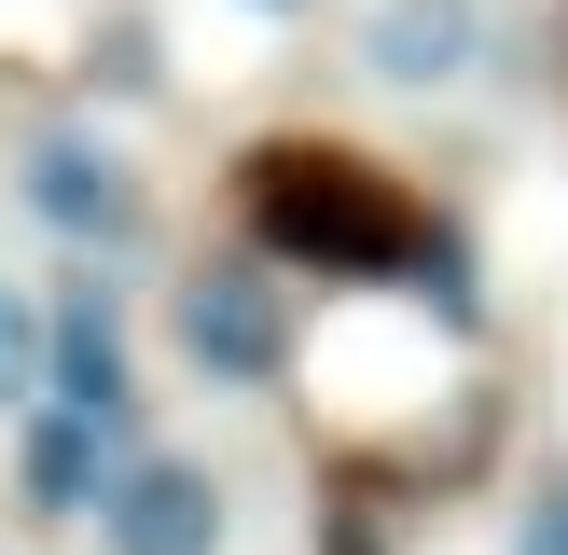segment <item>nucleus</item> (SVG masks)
Returning a JSON list of instances; mask_svg holds the SVG:
<instances>
[{"mask_svg": "<svg viewBox=\"0 0 568 555\" xmlns=\"http://www.w3.org/2000/svg\"><path fill=\"white\" fill-rule=\"evenodd\" d=\"M250 14H305V0H250Z\"/></svg>", "mask_w": 568, "mask_h": 555, "instance_id": "nucleus-10", "label": "nucleus"}, {"mask_svg": "<svg viewBox=\"0 0 568 555\" xmlns=\"http://www.w3.org/2000/svg\"><path fill=\"white\" fill-rule=\"evenodd\" d=\"M42 403L83 416L98 444L139 431V375H125V305L98 292V278H70V292H42Z\"/></svg>", "mask_w": 568, "mask_h": 555, "instance_id": "nucleus-4", "label": "nucleus"}, {"mask_svg": "<svg viewBox=\"0 0 568 555\" xmlns=\"http://www.w3.org/2000/svg\"><path fill=\"white\" fill-rule=\"evenodd\" d=\"M166 320H181V347L209 361V375H277L292 361V320H277V292H264V264H194L181 292H166Z\"/></svg>", "mask_w": 568, "mask_h": 555, "instance_id": "nucleus-6", "label": "nucleus"}, {"mask_svg": "<svg viewBox=\"0 0 568 555\" xmlns=\"http://www.w3.org/2000/svg\"><path fill=\"white\" fill-rule=\"evenodd\" d=\"M236 222H250V250L292 264V278H361V292H388L403 264H430V292L458 278V250L403 209V181L361 167V153H333V139H264V153H236Z\"/></svg>", "mask_w": 568, "mask_h": 555, "instance_id": "nucleus-1", "label": "nucleus"}, {"mask_svg": "<svg viewBox=\"0 0 568 555\" xmlns=\"http://www.w3.org/2000/svg\"><path fill=\"white\" fill-rule=\"evenodd\" d=\"M98 486H111V444L83 431V416L28 403V431H14V500H28V514H98Z\"/></svg>", "mask_w": 568, "mask_h": 555, "instance_id": "nucleus-7", "label": "nucleus"}, {"mask_svg": "<svg viewBox=\"0 0 568 555\" xmlns=\"http://www.w3.org/2000/svg\"><path fill=\"white\" fill-rule=\"evenodd\" d=\"M499 70V14L486 0H361V83L388 98H444V83Z\"/></svg>", "mask_w": 568, "mask_h": 555, "instance_id": "nucleus-5", "label": "nucleus"}, {"mask_svg": "<svg viewBox=\"0 0 568 555\" xmlns=\"http://www.w3.org/2000/svg\"><path fill=\"white\" fill-rule=\"evenodd\" d=\"M14 209L42 222V236H70V250H125L139 222H153V194H139V167L111 153L98 125H42L14 153Z\"/></svg>", "mask_w": 568, "mask_h": 555, "instance_id": "nucleus-2", "label": "nucleus"}, {"mask_svg": "<svg viewBox=\"0 0 568 555\" xmlns=\"http://www.w3.org/2000/svg\"><path fill=\"white\" fill-rule=\"evenodd\" d=\"M222 527H236V500H222V472L181 458V444H139L98 486V555H222Z\"/></svg>", "mask_w": 568, "mask_h": 555, "instance_id": "nucleus-3", "label": "nucleus"}, {"mask_svg": "<svg viewBox=\"0 0 568 555\" xmlns=\"http://www.w3.org/2000/svg\"><path fill=\"white\" fill-rule=\"evenodd\" d=\"M28 403H42V292L0 278V416H28Z\"/></svg>", "mask_w": 568, "mask_h": 555, "instance_id": "nucleus-8", "label": "nucleus"}, {"mask_svg": "<svg viewBox=\"0 0 568 555\" xmlns=\"http://www.w3.org/2000/svg\"><path fill=\"white\" fill-rule=\"evenodd\" d=\"M98 56H111V70H98L111 98H153V83H166V42H153V28H111Z\"/></svg>", "mask_w": 568, "mask_h": 555, "instance_id": "nucleus-9", "label": "nucleus"}]
</instances>
